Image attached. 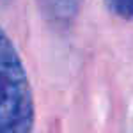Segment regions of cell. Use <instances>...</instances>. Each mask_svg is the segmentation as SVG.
Here are the masks:
<instances>
[{
	"label": "cell",
	"mask_w": 133,
	"mask_h": 133,
	"mask_svg": "<svg viewBox=\"0 0 133 133\" xmlns=\"http://www.w3.org/2000/svg\"><path fill=\"white\" fill-rule=\"evenodd\" d=\"M34 98L18 51L0 29V133H30Z\"/></svg>",
	"instance_id": "1"
},
{
	"label": "cell",
	"mask_w": 133,
	"mask_h": 133,
	"mask_svg": "<svg viewBox=\"0 0 133 133\" xmlns=\"http://www.w3.org/2000/svg\"><path fill=\"white\" fill-rule=\"evenodd\" d=\"M41 2L43 7L59 20L73 16L80 5V0H41Z\"/></svg>",
	"instance_id": "2"
},
{
	"label": "cell",
	"mask_w": 133,
	"mask_h": 133,
	"mask_svg": "<svg viewBox=\"0 0 133 133\" xmlns=\"http://www.w3.org/2000/svg\"><path fill=\"white\" fill-rule=\"evenodd\" d=\"M108 4H110V9L121 18L126 20L133 18V0H108Z\"/></svg>",
	"instance_id": "3"
}]
</instances>
